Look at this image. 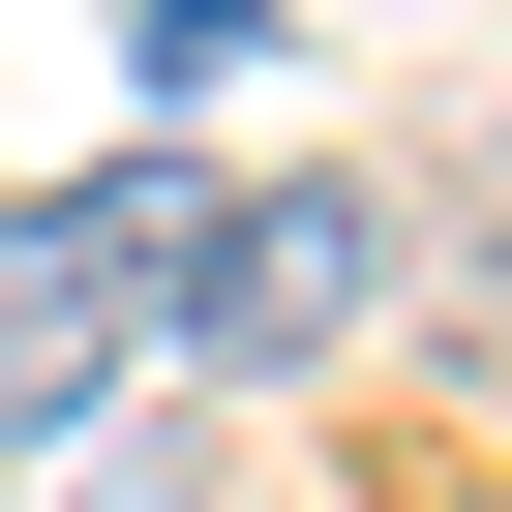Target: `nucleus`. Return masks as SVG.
I'll return each instance as SVG.
<instances>
[{"label":"nucleus","mask_w":512,"mask_h":512,"mask_svg":"<svg viewBox=\"0 0 512 512\" xmlns=\"http://www.w3.org/2000/svg\"><path fill=\"white\" fill-rule=\"evenodd\" d=\"M362 302H392V181H241V211H211V272H181V392L332 362Z\"/></svg>","instance_id":"1"},{"label":"nucleus","mask_w":512,"mask_h":512,"mask_svg":"<svg viewBox=\"0 0 512 512\" xmlns=\"http://www.w3.org/2000/svg\"><path fill=\"white\" fill-rule=\"evenodd\" d=\"M91 392H121V332L61 302V241L0 211V482H61V452H91Z\"/></svg>","instance_id":"2"}]
</instances>
